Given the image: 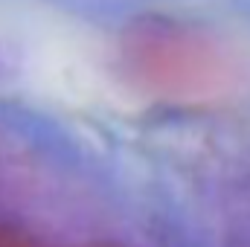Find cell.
<instances>
[{"instance_id":"7a4b0ae2","label":"cell","mask_w":250,"mask_h":247,"mask_svg":"<svg viewBox=\"0 0 250 247\" xmlns=\"http://www.w3.org/2000/svg\"><path fill=\"white\" fill-rule=\"evenodd\" d=\"M82 247H123V245H111V242H93V245H82Z\"/></svg>"},{"instance_id":"6da1fadb","label":"cell","mask_w":250,"mask_h":247,"mask_svg":"<svg viewBox=\"0 0 250 247\" xmlns=\"http://www.w3.org/2000/svg\"><path fill=\"white\" fill-rule=\"evenodd\" d=\"M125 73L148 93L198 99L221 84L224 67L215 50L181 26L140 23L123 44Z\"/></svg>"}]
</instances>
